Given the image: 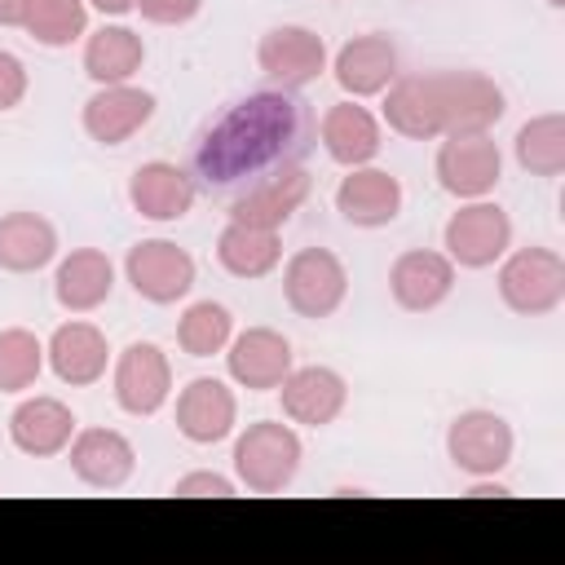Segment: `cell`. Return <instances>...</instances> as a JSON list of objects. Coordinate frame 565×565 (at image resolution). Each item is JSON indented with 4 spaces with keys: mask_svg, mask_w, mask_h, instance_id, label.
I'll return each instance as SVG.
<instances>
[{
    "mask_svg": "<svg viewBox=\"0 0 565 565\" xmlns=\"http://www.w3.org/2000/svg\"><path fill=\"white\" fill-rule=\"evenodd\" d=\"M318 141L313 106L287 88H256L203 124L190 146V177L212 194H243L256 181L305 168Z\"/></svg>",
    "mask_w": 565,
    "mask_h": 565,
    "instance_id": "6da1fadb",
    "label": "cell"
},
{
    "mask_svg": "<svg viewBox=\"0 0 565 565\" xmlns=\"http://www.w3.org/2000/svg\"><path fill=\"white\" fill-rule=\"evenodd\" d=\"M234 477L252 494H282L305 459L300 433L282 419H256L234 437Z\"/></svg>",
    "mask_w": 565,
    "mask_h": 565,
    "instance_id": "7a4b0ae2",
    "label": "cell"
},
{
    "mask_svg": "<svg viewBox=\"0 0 565 565\" xmlns=\"http://www.w3.org/2000/svg\"><path fill=\"white\" fill-rule=\"evenodd\" d=\"M499 300L516 318H547L565 305V256L556 247H508L494 274Z\"/></svg>",
    "mask_w": 565,
    "mask_h": 565,
    "instance_id": "3957f363",
    "label": "cell"
},
{
    "mask_svg": "<svg viewBox=\"0 0 565 565\" xmlns=\"http://www.w3.org/2000/svg\"><path fill=\"white\" fill-rule=\"evenodd\" d=\"M428 79H433L441 137L494 132V124L508 115V97L486 71H472V66H463V71H428Z\"/></svg>",
    "mask_w": 565,
    "mask_h": 565,
    "instance_id": "277c9868",
    "label": "cell"
},
{
    "mask_svg": "<svg viewBox=\"0 0 565 565\" xmlns=\"http://www.w3.org/2000/svg\"><path fill=\"white\" fill-rule=\"evenodd\" d=\"M349 296V269L331 247H300L282 265V300L296 318L322 322Z\"/></svg>",
    "mask_w": 565,
    "mask_h": 565,
    "instance_id": "5b68a950",
    "label": "cell"
},
{
    "mask_svg": "<svg viewBox=\"0 0 565 565\" xmlns=\"http://www.w3.org/2000/svg\"><path fill=\"white\" fill-rule=\"evenodd\" d=\"M516 455V433L499 411L472 406L446 424V459L463 477H499Z\"/></svg>",
    "mask_w": 565,
    "mask_h": 565,
    "instance_id": "8992f818",
    "label": "cell"
},
{
    "mask_svg": "<svg viewBox=\"0 0 565 565\" xmlns=\"http://www.w3.org/2000/svg\"><path fill=\"white\" fill-rule=\"evenodd\" d=\"M512 247V216L494 199H468L441 230V252L455 269H490Z\"/></svg>",
    "mask_w": 565,
    "mask_h": 565,
    "instance_id": "52a82bcc",
    "label": "cell"
},
{
    "mask_svg": "<svg viewBox=\"0 0 565 565\" xmlns=\"http://www.w3.org/2000/svg\"><path fill=\"white\" fill-rule=\"evenodd\" d=\"M110 393L124 415L150 419L172 397V362L154 340H132L110 362Z\"/></svg>",
    "mask_w": 565,
    "mask_h": 565,
    "instance_id": "ba28073f",
    "label": "cell"
},
{
    "mask_svg": "<svg viewBox=\"0 0 565 565\" xmlns=\"http://www.w3.org/2000/svg\"><path fill=\"white\" fill-rule=\"evenodd\" d=\"M437 185L468 203V199H490L494 185L503 181V150L494 132H472V137H441L437 159H433Z\"/></svg>",
    "mask_w": 565,
    "mask_h": 565,
    "instance_id": "9c48e42d",
    "label": "cell"
},
{
    "mask_svg": "<svg viewBox=\"0 0 565 565\" xmlns=\"http://www.w3.org/2000/svg\"><path fill=\"white\" fill-rule=\"evenodd\" d=\"M124 278L146 305H177L194 291L199 265L172 238H141L124 256Z\"/></svg>",
    "mask_w": 565,
    "mask_h": 565,
    "instance_id": "30bf717a",
    "label": "cell"
},
{
    "mask_svg": "<svg viewBox=\"0 0 565 565\" xmlns=\"http://www.w3.org/2000/svg\"><path fill=\"white\" fill-rule=\"evenodd\" d=\"M327 62H331L327 40L313 26H300V22L269 26L256 40V66H260V75L274 88H287V93H300L305 84H313L327 71Z\"/></svg>",
    "mask_w": 565,
    "mask_h": 565,
    "instance_id": "8fae6325",
    "label": "cell"
},
{
    "mask_svg": "<svg viewBox=\"0 0 565 565\" xmlns=\"http://www.w3.org/2000/svg\"><path fill=\"white\" fill-rule=\"evenodd\" d=\"M110 362H115V353H110L106 331L79 313L71 322L53 327V335L44 340V366L71 388H93L97 380H106Z\"/></svg>",
    "mask_w": 565,
    "mask_h": 565,
    "instance_id": "7c38bea8",
    "label": "cell"
},
{
    "mask_svg": "<svg viewBox=\"0 0 565 565\" xmlns=\"http://www.w3.org/2000/svg\"><path fill=\"white\" fill-rule=\"evenodd\" d=\"M327 71L335 75L340 93L362 102V97H380L397 75H402V53L393 44V35L384 31H366V35H353L335 49V57L327 62Z\"/></svg>",
    "mask_w": 565,
    "mask_h": 565,
    "instance_id": "4fadbf2b",
    "label": "cell"
},
{
    "mask_svg": "<svg viewBox=\"0 0 565 565\" xmlns=\"http://www.w3.org/2000/svg\"><path fill=\"white\" fill-rule=\"evenodd\" d=\"M154 93L141 84H102L88 93V102L79 106V124L88 132V141L97 146H124L128 137H137L150 119H154Z\"/></svg>",
    "mask_w": 565,
    "mask_h": 565,
    "instance_id": "5bb4252c",
    "label": "cell"
},
{
    "mask_svg": "<svg viewBox=\"0 0 565 565\" xmlns=\"http://www.w3.org/2000/svg\"><path fill=\"white\" fill-rule=\"evenodd\" d=\"M455 260L441 247H411L388 265V296L406 313H433L455 291Z\"/></svg>",
    "mask_w": 565,
    "mask_h": 565,
    "instance_id": "9a60e30c",
    "label": "cell"
},
{
    "mask_svg": "<svg viewBox=\"0 0 565 565\" xmlns=\"http://www.w3.org/2000/svg\"><path fill=\"white\" fill-rule=\"evenodd\" d=\"M296 366V353H291V340L274 327H247V331H234L230 344H225V371L238 388L247 393H269L287 380V371Z\"/></svg>",
    "mask_w": 565,
    "mask_h": 565,
    "instance_id": "2e32d148",
    "label": "cell"
},
{
    "mask_svg": "<svg viewBox=\"0 0 565 565\" xmlns=\"http://www.w3.org/2000/svg\"><path fill=\"white\" fill-rule=\"evenodd\" d=\"M278 402H282V415L287 424H300V428H327L344 415L349 406V380L335 371V366H291L287 380L278 384Z\"/></svg>",
    "mask_w": 565,
    "mask_h": 565,
    "instance_id": "e0dca14e",
    "label": "cell"
},
{
    "mask_svg": "<svg viewBox=\"0 0 565 565\" xmlns=\"http://www.w3.org/2000/svg\"><path fill=\"white\" fill-rule=\"evenodd\" d=\"M402 203H406L402 181L388 168H375V163L349 168L340 177V185H335V212L353 230H384V225H393L402 216Z\"/></svg>",
    "mask_w": 565,
    "mask_h": 565,
    "instance_id": "ac0fdd59",
    "label": "cell"
},
{
    "mask_svg": "<svg viewBox=\"0 0 565 565\" xmlns=\"http://www.w3.org/2000/svg\"><path fill=\"white\" fill-rule=\"evenodd\" d=\"M238 428V397L216 375H194L177 393V433L190 446H216Z\"/></svg>",
    "mask_w": 565,
    "mask_h": 565,
    "instance_id": "d6986e66",
    "label": "cell"
},
{
    "mask_svg": "<svg viewBox=\"0 0 565 565\" xmlns=\"http://www.w3.org/2000/svg\"><path fill=\"white\" fill-rule=\"evenodd\" d=\"M66 459L75 481L88 490H124L137 472V450L119 428H75Z\"/></svg>",
    "mask_w": 565,
    "mask_h": 565,
    "instance_id": "ffe728a7",
    "label": "cell"
},
{
    "mask_svg": "<svg viewBox=\"0 0 565 565\" xmlns=\"http://www.w3.org/2000/svg\"><path fill=\"white\" fill-rule=\"evenodd\" d=\"M194 199H199V185H194L190 168H177L168 159H150V163L132 168V177H128L132 212L154 221V225H172V221L190 216Z\"/></svg>",
    "mask_w": 565,
    "mask_h": 565,
    "instance_id": "44dd1931",
    "label": "cell"
},
{
    "mask_svg": "<svg viewBox=\"0 0 565 565\" xmlns=\"http://www.w3.org/2000/svg\"><path fill=\"white\" fill-rule=\"evenodd\" d=\"M75 428H79L75 411H71L62 397H49V393L22 397V402L9 411V441H13V450H22V455H31V459L66 455Z\"/></svg>",
    "mask_w": 565,
    "mask_h": 565,
    "instance_id": "7402d4cb",
    "label": "cell"
},
{
    "mask_svg": "<svg viewBox=\"0 0 565 565\" xmlns=\"http://www.w3.org/2000/svg\"><path fill=\"white\" fill-rule=\"evenodd\" d=\"M318 141L327 150L331 163L340 168H362V163H375V154L384 150V124L353 97L335 102L322 110L318 119Z\"/></svg>",
    "mask_w": 565,
    "mask_h": 565,
    "instance_id": "603a6c76",
    "label": "cell"
},
{
    "mask_svg": "<svg viewBox=\"0 0 565 565\" xmlns=\"http://www.w3.org/2000/svg\"><path fill=\"white\" fill-rule=\"evenodd\" d=\"M115 291V260L102 247H71L53 269V300L66 313H93Z\"/></svg>",
    "mask_w": 565,
    "mask_h": 565,
    "instance_id": "cb8c5ba5",
    "label": "cell"
},
{
    "mask_svg": "<svg viewBox=\"0 0 565 565\" xmlns=\"http://www.w3.org/2000/svg\"><path fill=\"white\" fill-rule=\"evenodd\" d=\"M313 181L305 168H291V172H278L269 181H256L247 185L243 194L230 199V221H243V225H256V230H282L309 199Z\"/></svg>",
    "mask_w": 565,
    "mask_h": 565,
    "instance_id": "d4e9b609",
    "label": "cell"
},
{
    "mask_svg": "<svg viewBox=\"0 0 565 565\" xmlns=\"http://www.w3.org/2000/svg\"><path fill=\"white\" fill-rule=\"evenodd\" d=\"M57 260V225L44 212L13 207L0 216V269L4 274H40Z\"/></svg>",
    "mask_w": 565,
    "mask_h": 565,
    "instance_id": "484cf974",
    "label": "cell"
},
{
    "mask_svg": "<svg viewBox=\"0 0 565 565\" xmlns=\"http://www.w3.org/2000/svg\"><path fill=\"white\" fill-rule=\"evenodd\" d=\"M380 97H384V124L397 137H406V141H437L441 137L428 71H402Z\"/></svg>",
    "mask_w": 565,
    "mask_h": 565,
    "instance_id": "4316f807",
    "label": "cell"
},
{
    "mask_svg": "<svg viewBox=\"0 0 565 565\" xmlns=\"http://www.w3.org/2000/svg\"><path fill=\"white\" fill-rule=\"evenodd\" d=\"M84 75L102 88V84H128L141 62H146V40L124 26V22H106L97 31L84 35Z\"/></svg>",
    "mask_w": 565,
    "mask_h": 565,
    "instance_id": "83f0119b",
    "label": "cell"
},
{
    "mask_svg": "<svg viewBox=\"0 0 565 565\" xmlns=\"http://www.w3.org/2000/svg\"><path fill=\"white\" fill-rule=\"evenodd\" d=\"M216 265L230 278H269L282 265V234L278 230H256L243 221H225V230L216 234Z\"/></svg>",
    "mask_w": 565,
    "mask_h": 565,
    "instance_id": "f1b7e54d",
    "label": "cell"
},
{
    "mask_svg": "<svg viewBox=\"0 0 565 565\" xmlns=\"http://www.w3.org/2000/svg\"><path fill=\"white\" fill-rule=\"evenodd\" d=\"M512 154H516L521 172L556 181L565 172V115L561 110H543V115L525 119L516 128V137H512Z\"/></svg>",
    "mask_w": 565,
    "mask_h": 565,
    "instance_id": "f546056e",
    "label": "cell"
},
{
    "mask_svg": "<svg viewBox=\"0 0 565 565\" xmlns=\"http://www.w3.org/2000/svg\"><path fill=\"white\" fill-rule=\"evenodd\" d=\"M22 31L44 49H71L88 35V0H31Z\"/></svg>",
    "mask_w": 565,
    "mask_h": 565,
    "instance_id": "4dcf8cb0",
    "label": "cell"
},
{
    "mask_svg": "<svg viewBox=\"0 0 565 565\" xmlns=\"http://www.w3.org/2000/svg\"><path fill=\"white\" fill-rule=\"evenodd\" d=\"M230 335H234V313H230L221 300H194V305H185V313L177 318V344H181V353H190V358L225 353Z\"/></svg>",
    "mask_w": 565,
    "mask_h": 565,
    "instance_id": "1f68e13d",
    "label": "cell"
},
{
    "mask_svg": "<svg viewBox=\"0 0 565 565\" xmlns=\"http://www.w3.org/2000/svg\"><path fill=\"white\" fill-rule=\"evenodd\" d=\"M44 375V340L26 327L0 331V393H26Z\"/></svg>",
    "mask_w": 565,
    "mask_h": 565,
    "instance_id": "d6a6232c",
    "label": "cell"
},
{
    "mask_svg": "<svg viewBox=\"0 0 565 565\" xmlns=\"http://www.w3.org/2000/svg\"><path fill=\"white\" fill-rule=\"evenodd\" d=\"M238 486L225 477V472H212V468H199V472H185L172 481V494L181 499H230Z\"/></svg>",
    "mask_w": 565,
    "mask_h": 565,
    "instance_id": "836d02e7",
    "label": "cell"
},
{
    "mask_svg": "<svg viewBox=\"0 0 565 565\" xmlns=\"http://www.w3.org/2000/svg\"><path fill=\"white\" fill-rule=\"evenodd\" d=\"M132 9H137L146 22H154V26H185V22L199 18L203 0H137Z\"/></svg>",
    "mask_w": 565,
    "mask_h": 565,
    "instance_id": "e575fe53",
    "label": "cell"
},
{
    "mask_svg": "<svg viewBox=\"0 0 565 565\" xmlns=\"http://www.w3.org/2000/svg\"><path fill=\"white\" fill-rule=\"evenodd\" d=\"M26 88H31V75H26V62H22L18 53H9V49H0V110H13V106H22V97H26Z\"/></svg>",
    "mask_w": 565,
    "mask_h": 565,
    "instance_id": "d590c367",
    "label": "cell"
},
{
    "mask_svg": "<svg viewBox=\"0 0 565 565\" xmlns=\"http://www.w3.org/2000/svg\"><path fill=\"white\" fill-rule=\"evenodd\" d=\"M31 0H0V26H22Z\"/></svg>",
    "mask_w": 565,
    "mask_h": 565,
    "instance_id": "8d00e7d4",
    "label": "cell"
},
{
    "mask_svg": "<svg viewBox=\"0 0 565 565\" xmlns=\"http://www.w3.org/2000/svg\"><path fill=\"white\" fill-rule=\"evenodd\" d=\"M132 4L137 0H88V9H97L102 18H124V13H132Z\"/></svg>",
    "mask_w": 565,
    "mask_h": 565,
    "instance_id": "74e56055",
    "label": "cell"
},
{
    "mask_svg": "<svg viewBox=\"0 0 565 565\" xmlns=\"http://www.w3.org/2000/svg\"><path fill=\"white\" fill-rule=\"evenodd\" d=\"M547 4H552V9H565V0H547Z\"/></svg>",
    "mask_w": 565,
    "mask_h": 565,
    "instance_id": "f35d334b",
    "label": "cell"
}]
</instances>
